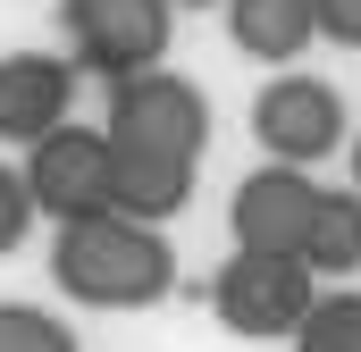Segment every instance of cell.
<instances>
[{
	"label": "cell",
	"instance_id": "cell-14",
	"mask_svg": "<svg viewBox=\"0 0 361 352\" xmlns=\"http://www.w3.org/2000/svg\"><path fill=\"white\" fill-rule=\"evenodd\" d=\"M34 218H42V210H34V184H25V168H8V160H0V260L25 244V227H34Z\"/></svg>",
	"mask_w": 361,
	"mask_h": 352
},
{
	"label": "cell",
	"instance_id": "cell-10",
	"mask_svg": "<svg viewBox=\"0 0 361 352\" xmlns=\"http://www.w3.org/2000/svg\"><path fill=\"white\" fill-rule=\"evenodd\" d=\"M193 168H202V160L118 151V218H135V227H169L185 201H193Z\"/></svg>",
	"mask_w": 361,
	"mask_h": 352
},
{
	"label": "cell",
	"instance_id": "cell-3",
	"mask_svg": "<svg viewBox=\"0 0 361 352\" xmlns=\"http://www.w3.org/2000/svg\"><path fill=\"white\" fill-rule=\"evenodd\" d=\"M109 143L118 151H152V160H202L210 151V101L177 68H143L126 84H109Z\"/></svg>",
	"mask_w": 361,
	"mask_h": 352
},
{
	"label": "cell",
	"instance_id": "cell-11",
	"mask_svg": "<svg viewBox=\"0 0 361 352\" xmlns=\"http://www.w3.org/2000/svg\"><path fill=\"white\" fill-rule=\"evenodd\" d=\"M302 260L319 277H361V193L353 184H328L319 193V218L302 235Z\"/></svg>",
	"mask_w": 361,
	"mask_h": 352
},
{
	"label": "cell",
	"instance_id": "cell-9",
	"mask_svg": "<svg viewBox=\"0 0 361 352\" xmlns=\"http://www.w3.org/2000/svg\"><path fill=\"white\" fill-rule=\"evenodd\" d=\"M227 34H235L244 59H261V68L286 76V68L319 42V8H311V0H227Z\"/></svg>",
	"mask_w": 361,
	"mask_h": 352
},
{
	"label": "cell",
	"instance_id": "cell-5",
	"mask_svg": "<svg viewBox=\"0 0 361 352\" xmlns=\"http://www.w3.org/2000/svg\"><path fill=\"white\" fill-rule=\"evenodd\" d=\"M25 184H34V210L51 227H85L118 210V143L109 126H59L51 143L25 151Z\"/></svg>",
	"mask_w": 361,
	"mask_h": 352
},
{
	"label": "cell",
	"instance_id": "cell-8",
	"mask_svg": "<svg viewBox=\"0 0 361 352\" xmlns=\"http://www.w3.org/2000/svg\"><path fill=\"white\" fill-rule=\"evenodd\" d=\"M76 84H85L76 59H59V51H8V59H0V143L34 151V143H51L59 126H76V118H68V109H76Z\"/></svg>",
	"mask_w": 361,
	"mask_h": 352
},
{
	"label": "cell",
	"instance_id": "cell-1",
	"mask_svg": "<svg viewBox=\"0 0 361 352\" xmlns=\"http://www.w3.org/2000/svg\"><path fill=\"white\" fill-rule=\"evenodd\" d=\"M51 285L85 310H152L177 294V252L160 227H135V218H85V227H59L51 244Z\"/></svg>",
	"mask_w": 361,
	"mask_h": 352
},
{
	"label": "cell",
	"instance_id": "cell-2",
	"mask_svg": "<svg viewBox=\"0 0 361 352\" xmlns=\"http://www.w3.org/2000/svg\"><path fill=\"white\" fill-rule=\"evenodd\" d=\"M311 302H319V268L302 260V252H235V260L210 277V310H219V327L244 336V344L294 336V327L311 319Z\"/></svg>",
	"mask_w": 361,
	"mask_h": 352
},
{
	"label": "cell",
	"instance_id": "cell-6",
	"mask_svg": "<svg viewBox=\"0 0 361 352\" xmlns=\"http://www.w3.org/2000/svg\"><path fill=\"white\" fill-rule=\"evenodd\" d=\"M345 92L328 84V76H302V68H286L269 84L252 92V143L286 160V168H311V160H328L336 143H345Z\"/></svg>",
	"mask_w": 361,
	"mask_h": 352
},
{
	"label": "cell",
	"instance_id": "cell-13",
	"mask_svg": "<svg viewBox=\"0 0 361 352\" xmlns=\"http://www.w3.org/2000/svg\"><path fill=\"white\" fill-rule=\"evenodd\" d=\"M0 352H76V327L34 302H0Z\"/></svg>",
	"mask_w": 361,
	"mask_h": 352
},
{
	"label": "cell",
	"instance_id": "cell-4",
	"mask_svg": "<svg viewBox=\"0 0 361 352\" xmlns=\"http://www.w3.org/2000/svg\"><path fill=\"white\" fill-rule=\"evenodd\" d=\"M169 8L177 0H59V25H68V59L101 76V84H126L143 68H160L169 51Z\"/></svg>",
	"mask_w": 361,
	"mask_h": 352
},
{
	"label": "cell",
	"instance_id": "cell-17",
	"mask_svg": "<svg viewBox=\"0 0 361 352\" xmlns=\"http://www.w3.org/2000/svg\"><path fill=\"white\" fill-rule=\"evenodd\" d=\"M177 8H219V0H177Z\"/></svg>",
	"mask_w": 361,
	"mask_h": 352
},
{
	"label": "cell",
	"instance_id": "cell-15",
	"mask_svg": "<svg viewBox=\"0 0 361 352\" xmlns=\"http://www.w3.org/2000/svg\"><path fill=\"white\" fill-rule=\"evenodd\" d=\"M311 8H319V42L361 51V0H311Z\"/></svg>",
	"mask_w": 361,
	"mask_h": 352
},
{
	"label": "cell",
	"instance_id": "cell-16",
	"mask_svg": "<svg viewBox=\"0 0 361 352\" xmlns=\"http://www.w3.org/2000/svg\"><path fill=\"white\" fill-rule=\"evenodd\" d=\"M353 193H361V143H353Z\"/></svg>",
	"mask_w": 361,
	"mask_h": 352
},
{
	"label": "cell",
	"instance_id": "cell-12",
	"mask_svg": "<svg viewBox=\"0 0 361 352\" xmlns=\"http://www.w3.org/2000/svg\"><path fill=\"white\" fill-rule=\"evenodd\" d=\"M294 352H361V294H319L294 327Z\"/></svg>",
	"mask_w": 361,
	"mask_h": 352
},
{
	"label": "cell",
	"instance_id": "cell-7",
	"mask_svg": "<svg viewBox=\"0 0 361 352\" xmlns=\"http://www.w3.org/2000/svg\"><path fill=\"white\" fill-rule=\"evenodd\" d=\"M319 176L311 168H252L235 184V201H227V227H235V252H302V235H311V218H319Z\"/></svg>",
	"mask_w": 361,
	"mask_h": 352
}]
</instances>
